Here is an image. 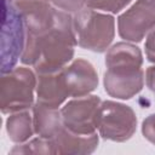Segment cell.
I'll use <instances>...</instances> for the list:
<instances>
[{"label": "cell", "instance_id": "6da1fadb", "mask_svg": "<svg viewBox=\"0 0 155 155\" xmlns=\"http://www.w3.org/2000/svg\"><path fill=\"white\" fill-rule=\"evenodd\" d=\"M105 63L108 71L105 73L104 84L109 94L126 99L142 88V56L137 47L117 44L108 53Z\"/></svg>", "mask_w": 155, "mask_h": 155}, {"label": "cell", "instance_id": "7a4b0ae2", "mask_svg": "<svg viewBox=\"0 0 155 155\" xmlns=\"http://www.w3.org/2000/svg\"><path fill=\"white\" fill-rule=\"evenodd\" d=\"M74 23L78 33V44L85 48L102 52L113 40L114 21L110 16L86 10L75 17Z\"/></svg>", "mask_w": 155, "mask_h": 155}, {"label": "cell", "instance_id": "3957f363", "mask_svg": "<svg viewBox=\"0 0 155 155\" xmlns=\"http://www.w3.org/2000/svg\"><path fill=\"white\" fill-rule=\"evenodd\" d=\"M35 80L30 70L19 68L1 79V111L4 114L27 109L33 102Z\"/></svg>", "mask_w": 155, "mask_h": 155}, {"label": "cell", "instance_id": "277c9868", "mask_svg": "<svg viewBox=\"0 0 155 155\" xmlns=\"http://www.w3.org/2000/svg\"><path fill=\"white\" fill-rule=\"evenodd\" d=\"M24 18L19 8L12 4L10 0H4V30L8 33L7 36H2V40L10 41V44L2 48V53L6 52L8 48V53L5 58H2V74L11 71L15 67L19 53L23 47L24 42Z\"/></svg>", "mask_w": 155, "mask_h": 155}, {"label": "cell", "instance_id": "5b68a950", "mask_svg": "<svg viewBox=\"0 0 155 155\" xmlns=\"http://www.w3.org/2000/svg\"><path fill=\"white\" fill-rule=\"evenodd\" d=\"M122 133L124 140L130 138L136 127V116L126 105L113 103V102H104L99 108V130L103 138L117 139V126Z\"/></svg>", "mask_w": 155, "mask_h": 155}, {"label": "cell", "instance_id": "8992f818", "mask_svg": "<svg viewBox=\"0 0 155 155\" xmlns=\"http://www.w3.org/2000/svg\"><path fill=\"white\" fill-rule=\"evenodd\" d=\"M99 98L91 96L68 103L63 110V121L71 131L88 134L99 122Z\"/></svg>", "mask_w": 155, "mask_h": 155}, {"label": "cell", "instance_id": "52a82bcc", "mask_svg": "<svg viewBox=\"0 0 155 155\" xmlns=\"http://www.w3.org/2000/svg\"><path fill=\"white\" fill-rule=\"evenodd\" d=\"M59 76L68 96H82L94 90L97 85V75L92 65L82 59L74 62L68 68H63Z\"/></svg>", "mask_w": 155, "mask_h": 155}, {"label": "cell", "instance_id": "ba28073f", "mask_svg": "<svg viewBox=\"0 0 155 155\" xmlns=\"http://www.w3.org/2000/svg\"><path fill=\"white\" fill-rule=\"evenodd\" d=\"M131 0H86V4L90 7H96L104 11L119 12Z\"/></svg>", "mask_w": 155, "mask_h": 155}, {"label": "cell", "instance_id": "9c48e42d", "mask_svg": "<svg viewBox=\"0 0 155 155\" xmlns=\"http://www.w3.org/2000/svg\"><path fill=\"white\" fill-rule=\"evenodd\" d=\"M143 133L150 142L155 143V114L150 115L143 122Z\"/></svg>", "mask_w": 155, "mask_h": 155}, {"label": "cell", "instance_id": "30bf717a", "mask_svg": "<svg viewBox=\"0 0 155 155\" xmlns=\"http://www.w3.org/2000/svg\"><path fill=\"white\" fill-rule=\"evenodd\" d=\"M57 6H59L63 10H68V11H76L80 10V7L82 6V4L86 0H52Z\"/></svg>", "mask_w": 155, "mask_h": 155}, {"label": "cell", "instance_id": "8fae6325", "mask_svg": "<svg viewBox=\"0 0 155 155\" xmlns=\"http://www.w3.org/2000/svg\"><path fill=\"white\" fill-rule=\"evenodd\" d=\"M145 48H147L148 59L150 62H155V34L154 33L149 36V40L145 45Z\"/></svg>", "mask_w": 155, "mask_h": 155}, {"label": "cell", "instance_id": "7c38bea8", "mask_svg": "<svg viewBox=\"0 0 155 155\" xmlns=\"http://www.w3.org/2000/svg\"><path fill=\"white\" fill-rule=\"evenodd\" d=\"M147 84L151 92L155 94V67H150L147 71Z\"/></svg>", "mask_w": 155, "mask_h": 155}]
</instances>
